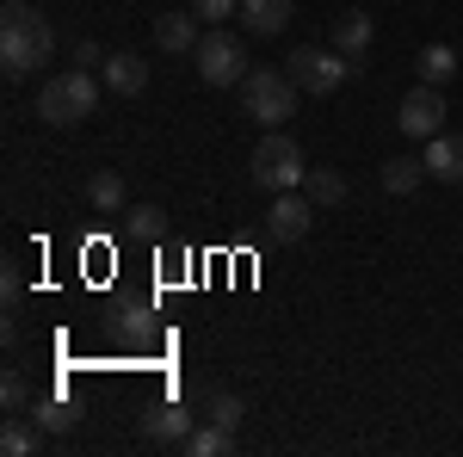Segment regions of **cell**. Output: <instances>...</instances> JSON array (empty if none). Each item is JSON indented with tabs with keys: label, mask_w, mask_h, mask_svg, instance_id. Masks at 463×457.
<instances>
[{
	"label": "cell",
	"mask_w": 463,
	"mask_h": 457,
	"mask_svg": "<svg viewBox=\"0 0 463 457\" xmlns=\"http://www.w3.org/2000/svg\"><path fill=\"white\" fill-rule=\"evenodd\" d=\"M229 439H235V433H229V426H192V439H185V452L192 457H222L229 452Z\"/></svg>",
	"instance_id": "44dd1931"
},
{
	"label": "cell",
	"mask_w": 463,
	"mask_h": 457,
	"mask_svg": "<svg viewBox=\"0 0 463 457\" xmlns=\"http://www.w3.org/2000/svg\"><path fill=\"white\" fill-rule=\"evenodd\" d=\"M235 6H241V0H192V13H198L204 25H222V19H235Z\"/></svg>",
	"instance_id": "d4e9b609"
},
{
	"label": "cell",
	"mask_w": 463,
	"mask_h": 457,
	"mask_svg": "<svg viewBox=\"0 0 463 457\" xmlns=\"http://www.w3.org/2000/svg\"><path fill=\"white\" fill-rule=\"evenodd\" d=\"M297 93L303 87L285 69H248V81H241V106L260 130H285V118L297 111Z\"/></svg>",
	"instance_id": "3957f363"
},
{
	"label": "cell",
	"mask_w": 463,
	"mask_h": 457,
	"mask_svg": "<svg viewBox=\"0 0 463 457\" xmlns=\"http://www.w3.org/2000/svg\"><path fill=\"white\" fill-rule=\"evenodd\" d=\"M377 174H383V192H390V198H414L420 179H427V161H414V155H390Z\"/></svg>",
	"instance_id": "5bb4252c"
},
{
	"label": "cell",
	"mask_w": 463,
	"mask_h": 457,
	"mask_svg": "<svg viewBox=\"0 0 463 457\" xmlns=\"http://www.w3.org/2000/svg\"><path fill=\"white\" fill-rule=\"evenodd\" d=\"M303 192H309L316 205H340V198H346V174H334V167H309V174H303Z\"/></svg>",
	"instance_id": "ffe728a7"
},
{
	"label": "cell",
	"mask_w": 463,
	"mask_h": 457,
	"mask_svg": "<svg viewBox=\"0 0 463 457\" xmlns=\"http://www.w3.org/2000/svg\"><path fill=\"white\" fill-rule=\"evenodd\" d=\"M334 50H340L346 62H358V56L371 50V13H340V19H334Z\"/></svg>",
	"instance_id": "9a60e30c"
},
{
	"label": "cell",
	"mask_w": 463,
	"mask_h": 457,
	"mask_svg": "<svg viewBox=\"0 0 463 457\" xmlns=\"http://www.w3.org/2000/svg\"><path fill=\"white\" fill-rule=\"evenodd\" d=\"M0 402H6V414H25V408H32V384H25L19 371H6V377H0Z\"/></svg>",
	"instance_id": "603a6c76"
},
{
	"label": "cell",
	"mask_w": 463,
	"mask_h": 457,
	"mask_svg": "<svg viewBox=\"0 0 463 457\" xmlns=\"http://www.w3.org/2000/svg\"><path fill=\"white\" fill-rule=\"evenodd\" d=\"M285 74L303 87V93H334L353 69H346L340 50H316V43H303V50H290V56H285Z\"/></svg>",
	"instance_id": "8992f818"
},
{
	"label": "cell",
	"mask_w": 463,
	"mask_h": 457,
	"mask_svg": "<svg viewBox=\"0 0 463 457\" xmlns=\"http://www.w3.org/2000/svg\"><path fill=\"white\" fill-rule=\"evenodd\" d=\"M445 118H451V111H445V93H439L432 81H420V87H414V93L395 106V124H402V137H414V142H432L439 130H445Z\"/></svg>",
	"instance_id": "52a82bcc"
},
{
	"label": "cell",
	"mask_w": 463,
	"mask_h": 457,
	"mask_svg": "<svg viewBox=\"0 0 463 457\" xmlns=\"http://www.w3.org/2000/svg\"><path fill=\"white\" fill-rule=\"evenodd\" d=\"M241 25L253 37H279L290 25V0H241Z\"/></svg>",
	"instance_id": "4fadbf2b"
},
{
	"label": "cell",
	"mask_w": 463,
	"mask_h": 457,
	"mask_svg": "<svg viewBox=\"0 0 463 457\" xmlns=\"http://www.w3.org/2000/svg\"><path fill=\"white\" fill-rule=\"evenodd\" d=\"M99 81H106L111 93L137 100V93L148 87V62H143V56H130V50H118V56H106V69H99Z\"/></svg>",
	"instance_id": "8fae6325"
},
{
	"label": "cell",
	"mask_w": 463,
	"mask_h": 457,
	"mask_svg": "<svg viewBox=\"0 0 463 457\" xmlns=\"http://www.w3.org/2000/svg\"><path fill=\"white\" fill-rule=\"evenodd\" d=\"M253 186H266V192H297L303 186V148L285 137V130H266V137L253 142V161H248Z\"/></svg>",
	"instance_id": "277c9868"
},
{
	"label": "cell",
	"mask_w": 463,
	"mask_h": 457,
	"mask_svg": "<svg viewBox=\"0 0 463 457\" xmlns=\"http://www.w3.org/2000/svg\"><path fill=\"white\" fill-rule=\"evenodd\" d=\"M124 235L130 242H161L167 235V211L161 205H124Z\"/></svg>",
	"instance_id": "e0dca14e"
},
{
	"label": "cell",
	"mask_w": 463,
	"mask_h": 457,
	"mask_svg": "<svg viewBox=\"0 0 463 457\" xmlns=\"http://www.w3.org/2000/svg\"><path fill=\"white\" fill-rule=\"evenodd\" d=\"M148 439L155 445H185L192 439V414H185V402H161V408H148Z\"/></svg>",
	"instance_id": "7c38bea8"
},
{
	"label": "cell",
	"mask_w": 463,
	"mask_h": 457,
	"mask_svg": "<svg viewBox=\"0 0 463 457\" xmlns=\"http://www.w3.org/2000/svg\"><path fill=\"white\" fill-rule=\"evenodd\" d=\"M316 223V198L309 192H272V211H266V235L272 242H303Z\"/></svg>",
	"instance_id": "ba28073f"
},
{
	"label": "cell",
	"mask_w": 463,
	"mask_h": 457,
	"mask_svg": "<svg viewBox=\"0 0 463 457\" xmlns=\"http://www.w3.org/2000/svg\"><path fill=\"white\" fill-rule=\"evenodd\" d=\"M74 69H106V50H99L93 37H80V43H74Z\"/></svg>",
	"instance_id": "484cf974"
},
{
	"label": "cell",
	"mask_w": 463,
	"mask_h": 457,
	"mask_svg": "<svg viewBox=\"0 0 463 457\" xmlns=\"http://www.w3.org/2000/svg\"><path fill=\"white\" fill-rule=\"evenodd\" d=\"M99 87H106V81H93V69H62V74H50V81L37 87V118H43V124H56V130L87 124V118L99 111Z\"/></svg>",
	"instance_id": "7a4b0ae2"
},
{
	"label": "cell",
	"mask_w": 463,
	"mask_h": 457,
	"mask_svg": "<svg viewBox=\"0 0 463 457\" xmlns=\"http://www.w3.org/2000/svg\"><path fill=\"white\" fill-rule=\"evenodd\" d=\"M198 25H204L198 13H161V19H155V43H161L167 56H192V50L204 43Z\"/></svg>",
	"instance_id": "30bf717a"
},
{
	"label": "cell",
	"mask_w": 463,
	"mask_h": 457,
	"mask_svg": "<svg viewBox=\"0 0 463 457\" xmlns=\"http://www.w3.org/2000/svg\"><path fill=\"white\" fill-rule=\"evenodd\" d=\"M451 74H458V50H451V43H427V50H420V81L445 87Z\"/></svg>",
	"instance_id": "d6986e66"
},
{
	"label": "cell",
	"mask_w": 463,
	"mask_h": 457,
	"mask_svg": "<svg viewBox=\"0 0 463 457\" xmlns=\"http://www.w3.org/2000/svg\"><path fill=\"white\" fill-rule=\"evenodd\" d=\"M37 433H43V426H32L25 414H6V426H0V452H6V457H32L37 452Z\"/></svg>",
	"instance_id": "ac0fdd59"
},
{
	"label": "cell",
	"mask_w": 463,
	"mask_h": 457,
	"mask_svg": "<svg viewBox=\"0 0 463 457\" xmlns=\"http://www.w3.org/2000/svg\"><path fill=\"white\" fill-rule=\"evenodd\" d=\"M241 414H248V408H241V395H222V389L211 395V421L216 426H229V433H235V426H241Z\"/></svg>",
	"instance_id": "cb8c5ba5"
},
{
	"label": "cell",
	"mask_w": 463,
	"mask_h": 457,
	"mask_svg": "<svg viewBox=\"0 0 463 457\" xmlns=\"http://www.w3.org/2000/svg\"><path fill=\"white\" fill-rule=\"evenodd\" d=\"M32 421L43 426V433H69V426H74V408L62 402V395H43V402H32Z\"/></svg>",
	"instance_id": "7402d4cb"
},
{
	"label": "cell",
	"mask_w": 463,
	"mask_h": 457,
	"mask_svg": "<svg viewBox=\"0 0 463 457\" xmlns=\"http://www.w3.org/2000/svg\"><path fill=\"white\" fill-rule=\"evenodd\" d=\"M427 179H445V186H463V130H439L427 142Z\"/></svg>",
	"instance_id": "9c48e42d"
},
{
	"label": "cell",
	"mask_w": 463,
	"mask_h": 457,
	"mask_svg": "<svg viewBox=\"0 0 463 457\" xmlns=\"http://www.w3.org/2000/svg\"><path fill=\"white\" fill-rule=\"evenodd\" d=\"M87 205H93V211L99 216H124V205H130V192H124V179L111 174H87Z\"/></svg>",
	"instance_id": "2e32d148"
},
{
	"label": "cell",
	"mask_w": 463,
	"mask_h": 457,
	"mask_svg": "<svg viewBox=\"0 0 463 457\" xmlns=\"http://www.w3.org/2000/svg\"><path fill=\"white\" fill-rule=\"evenodd\" d=\"M56 56V32H50V19L25 6V0H6L0 6V74L6 81H25L32 69H43Z\"/></svg>",
	"instance_id": "6da1fadb"
},
{
	"label": "cell",
	"mask_w": 463,
	"mask_h": 457,
	"mask_svg": "<svg viewBox=\"0 0 463 457\" xmlns=\"http://www.w3.org/2000/svg\"><path fill=\"white\" fill-rule=\"evenodd\" d=\"M192 62H198V74H204V87H241L248 81V50L235 43L229 32H204V43L192 50Z\"/></svg>",
	"instance_id": "5b68a950"
}]
</instances>
